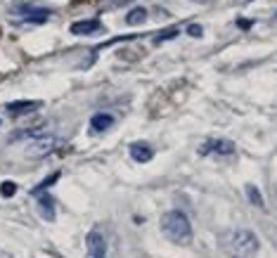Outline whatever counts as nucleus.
<instances>
[{"mask_svg": "<svg viewBox=\"0 0 277 258\" xmlns=\"http://www.w3.org/2000/svg\"><path fill=\"white\" fill-rule=\"evenodd\" d=\"M145 19H147V10H145V7H133L131 12L126 14V22H128V24H142Z\"/></svg>", "mask_w": 277, "mask_h": 258, "instance_id": "f8f14e48", "label": "nucleus"}, {"mask_svg": "<svg viewBox=\"0 0 277 258\" xmlns=\"http://www.w3.org/2000/svg\"><path fill=\"white\" fill-rule=\"evenodd\" d=\"M40 102H33V100H27V102H10V104H5V109L14 114V116H22V114H27V111H33V109H38Z\"/></svg>", "mask_w": 277, "mask_h": 258, "instance_id": "9d476101", "label": "nucleus"}, {"mask_svg": "<svg viewBox=\"0 0 277 258\" xmlns=\"http://www.w3.org/2000/svg\"><path fill=\"white\" fill-rule=\"evenodd\" d=\"M197 2H206V0H197Z\"/></svg>", "mask_w": 277, "mask_h": 258, "instance_id": "a211bd4d", "label": "nucleus"}, {"mask_svg": "<svg viewBox=\"0 0 277 258\" xmlns=\"http://www.w3.org/2000/svg\"><path fill=\"white\" fill-rule=\"evenodd\" d=\"M14 192H17V185H14L12 180H5V182L0 185V194H2L5 199H10V197H14Z\"/></svg>", "mask_w": 277, "mask_h": 258, "instance_id": "4468645a", "label": "nucleus"}, {"mask_svg": "<svg viewBox=\"0 0 277 258\" xmlns=\"http://www.w3.org/2000/svg\"><path fill=\"white\" fill-rule=\"evenodd\" d=\"M59 176H62V173H59V171H55L53 176H48V178H45V180L40 182L38 187H33V190H31V194H33V197H38L40 192H45V190H48V187H50V185H55V182L59 180Z\"/></svg>", "mask_w": 277, "mask_h": 258, "instance_id": "ddd939ff", "label": "nucleus"}, {"mask_svg": "<svg viewBox=\"0 0 277 258\" xmlns=\"http://www.w3.org/2000/svg\"><path fill=\"white\" fill-rule=\"evenodd\" d=\"M175 33H178V31H168V33H159V36H157V38H154V41H157V43H161V41H166V38H173Z\"/></svg>", "mask_w": 277, "mask_h": 258, "instance_id": "2eb2a0df", "label": "nucleus"}, {"mask_svg": "<svg viewBox=\"0 0 277 258\" xmlns=\"http://www.w3.org/2000/svg\"><path fill=\"white\" fill-rule=\"evenodd\" d=\"M131 156L138 163H147L152 156H154V150H152L147 142H133L131 145Z\"/></svg>", "mask_w": 277, "mask_h": 258, "instance_id": "6e6552de", "label": "nucleus"}, {"mask_svg": "<svg viewBox=\"0 0 277 258\" xmlns=\"http://www.w3.org/2000/svg\"><path fill=\"white\" fill-rule=\"evenodd\" d=\"M17 12L24 17V22H27V24H43V22L50 17L48 10H38V7H33V5H22Z\"/></svg>", "mask_w": 277, "mask_h": 258, "instance_id": "423d86ee", "label": "nucleus"}, {"mask_svg": "<svg viewBox=\"0 0 277 258\" xmlns=\"http://www.w3.org/2000/svg\"><path fill=\"white\" fill-rule=\"evenodd\" d=\"M161 232L166 234V239H171L173 244L187 246L192 242L194 232H192V223L185 216L183 211H168L161 216Z\"/></svg>", "mask_w": 277, "mask_h": 258, "instance_id": "f257e3e1", "label": "nucleus"}, {"mask_svg": "<svg viewBox=\"0 0 277 258\" xmlns=\"http://www.w3.org/2000/svg\"><path fill=\"white\" fill-rule=\"evenodd\" d=\"M38 208H40V213H43L45 220H53L55 218V202L48 192H40L38 194Z\"/></svg>", "mask_w": 277, "mask_h": 258, "instance_id": "1a4fd4ad", "label": "nucleus"}, {"mask_svg": "<svg viewBox=\"0 0 277 258\" xmlns=\"http://www.w3.org/2000/svg\"><path fill=\"white\" fill-rule=\"evenodd\" d=\"M187 33H190V36H201V26H197V24H192V26L187 28Z\"/></svg>", "mask_w": 277, "mask_h": 258, "instance_id": "f3484780", "label": "nucleus"}, {"mask_svg": "<svg viewBox=\"0 0 277 258\" xmlns=\"http://www.w3.org/2000/svg\"><path fill=\"white\" fill-rule=\"evenodd\" d=\"M232 154L235 152V142H230V140H216V137H209V142L206 145H201L199 147V154L201 156H206V154Z\"/></svg>", "mask_w": 277, "mask_h": 258, "instance_id": "20e7f679", "label": "nucleus"}, {"mask_svg": "<svg viewBox=\"0 0 277 258\" xmlns=\"http://www.w3.org/2000/svg\"><path fill=\"white\" fill-rule=\"evenodd\" d=\"M69 31L74 36H92V33H100L102 31V24H100V19H83V22L71 24Z\"/></svg>", "mask_w": 277, "mask_h": 258, "instance_id": "39448f33", "label": "nucleus"}, {"mask_svg": "<svg viewBox=\"0 0 277 258\" xmlns=\"http://www.w3.org/2000/svg\"><path fill=\"white\" fill-rule=\"evenodd\" d=\"M258 246V237L251 230H232L223 239V249L230 258H256Z\"/></svg>", "mask_w": 277, "mask_h": 258, "instance_id": "f03ea898", "label": "nucleus"}, {"mask_svg": "<svg viewBox=\"0 0 277 258\" xmlns=\"http://www.w3.org/2000/svg\"><path fill=\"white\" fill-rule=\"evenodd\" d=\"M247 199H249L253 206H258V208H265L263 194H261V190H258L256 185H247Z\"/></svg>", "mask_w": 277, "mask_h": 258, "instance_id": "9b49d317", "label": "nucleus"}, {"mask_svg": "<svg viewBox=\"0 0 277 258\" xmlns=\"http://www.w3.org/2000/svg\"><path fill=\"white\" fill-rule=\"evenodd\" d=\"M85 249L88 258H107V242L100 230H90L85 234Z\"/></svg>", "mask_w": 277, "mask_h": 258, "instance_id": "7ed1b4c3", "label": "nucleus"}, {"mask_svg": "<svg viewBox=\"0 0 277 258\" xmlns=\"http://www.w3.org/2000/svg\"><path fill=\"white\" fill-rule=\"evenodd\" d=\"M114 126V116L109 111H97L90 116V130L92 133H105Z\"/></svg>", "mask_w": 277, "mask_h": 258, "instance_id": "0eeeda50", "label": "nucleus"}, {"mask_svg": "<svg viewBox=\"0 0 277 258\" xmlns=\"http://www.w3.org/2000/svg\"><path fill=\"white\" fill-rule=\"evenodd\" d=\"M251 24H253L251 19H237V26L244 28V31H247V28H251Z\"/></svg>", "mask_w": 277, "mask_h": 258, "instance_id": "dca6fc26", "label": "nucleus"}]
</instances>
